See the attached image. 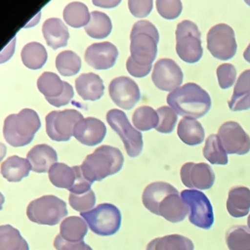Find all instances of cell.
Returning <instances> with one entry per match:
<instances>
[{"instance_id":"23","label":"cell","mask_w":250,"mask_h":250,"mask_svg":"<svg viewBox=\"0 0 250 250\" xmlns=\"http://www.w3.org/2000/svg\"><path fill=\"white\" fill-rule=\"evenodd\" d=\"M42 32L48 46L55 50L65 47L68 44L69 32L68 27L60 19L51 18L46 20L42 27Z\"/></svg>"},{"instance_id":"29","label":"cell","mask_w":250,"mask_h":250,"mask_svg":"<svg viewBox=\"0 0 250 250\" xmlns=\"http://www.w3.org/2000/svg\"><path fill=\"white\" fill-rule=\"evenodd\" d=\"M21 61L27 68L41 69L46 64L48 54L42 43L31 42L24 46L21 53Z\"/></svg>"},{"instance_id":"37","label":"cell","mask_w":250,"mask_h":250,"mask_svg":"<svg viewBox=\"0 0 250 250\" xmlns=\"http://www.w3.org/2000/svg\"><path fill=\"white\" fill-rule=\"evenodd\" d=\"M159 115V121L156 130L163 134H169L172 132L177 121L178 116L173 109L169 106H162L156 110Z\"/></svg>"},{"instance_id":"3","label":"cell","mask_w":250,"mask_h":250,"mask_svg":"<svg viewBox=\"0 0 250 250\" xmlns=\"http://www.w3.org/2000/svg\"><path fill=\"white\" fill-rule=\"evenodd\" d=\"M124 162V156L119 149L102 146L87 156L80 167L84 178L93 184L118 173L122 169Z\"/></svg>"},{"instance_id":"44","label":"cell","mask_w":250,"mask_h":250,"mask_svg":"<svg viewBox=\"0 0 250 250\" xmlns=\"http://www.w3.org/2000/svg\"><path fill=\"white\" fill-rule=\"evenodd\" d=\"M249 93H250V69L241 73L233 90V94H247Z\"/></svg>"},{"instance_id":"28","label":"cell","mask_w":250,"mask_h":250,"mask_svg":"<svg viewBox=\"0 0 250 250\" xmlns=\"http://www.w3.org/2000/svg\"><path fill=\"white\" fill-rule=\"evenodd\" d=\"M88 231L87 223L79 216H70L62 221L59 235L68 242L83 241Z\"/></svg>"},{"instance_id":"20","label":"cell","mask_w":250,"mask_h":250,"mask_svg":"<svg viewBox=\"0 0 250 250\" xmlns=\"http://www.w3.org/2000/svg\"><path fill=\"white\" fill-rule=\"evenodd\" d=\"M27 158L31 165L32 170L38 173L47 172L58 162L57 152L46 144L34 146L27 153Z\"/></svg>"},{"instance_id":"38","label":"cell","mask_w":250,"mask_h":250,"mask_svg":"<svg viewBox=\"0 0 250 250\" xmlns=\"http://www.w3.org/2000/svg\"><path fill=\"white\" fill-rule=\"evenodd\" d=\"M70 206L77 211L87 212L94 207L96 204V198L93 190H90L87 192L82 194H73L70 193Z\"/></svg>"},{"instance_id":"2","label":"cell","mask_w":250,"mask_h":250,"mask_svg":"<svg viewBox=\"0 0 250 250\" xmlns=\"http://www.w3.org/2000/svg\"><path fill=\"white\" fill-rule=\"evenodd\" d=\"M167 102L178 115L193 119L206 115L211 106L208 93L194 83H187L171 92Z\"/></svg>"},{"instance_id":"7","label":"cell","mask_w":250,"mask_h":250,"mask_svg":"<svg viewBox=\"0 0 250 250\" xmlns=\"http://www.w3.org/2000/svg\"><path fill=\"white\" fill-rule=\"evenodd\" d=\"M176 52L179 58L188 63H195L203 57L201 33L197 24L188 20L177 26Z\"/></svg>"},{"instance_id":"42","label":"cell","mask_w":250,"mask_h":250,"mask_svg":"<svg viewBox=\"0 0 250 250\" xmlns=\"http://www.w3.org/2000/svg\"><path fill=\"white\" fill-rule=\"evenodd\" d=\"M229 109L233 112L250 109V93L247 94H233L228 102Z\"/></svg>"},{"instance_id":"21","label":"cell","mask_w":250,"mask_h":250,"mask_svg":"<svg viewBox=\"0 0 250 250\" xmlns=\"http://www.w3.org/2000/svg\"><path fill=\"white\" fill-rule=\"evenodd\" d=\"M76 90L79 96L84 101L99 100L103 96L104 85L103 80L93 73L83 74L75 81Z\"/></svg>"},{"instance_id":"5","label":"cell","mask_w":250,"mask_h":250,"mask_svg":"<svg viewBox=\"0 0 250 250\" xmlns=\"http://www.w3.org/2000/svg\"><path fill=\"white\" fill-rule=\"evenodd\" d=\"M41 126L37 112L33 109H24L20 113L10 115L5 118L4 137L13 147H23L33 141Z\"/></svg>"},{"instance_id":"6","label":"cell","mask_w":250,"mask_h":250,"mask_svg":"<svg viewBox=\"0 0 250 250\" xmlns=\"http://www.w3.org/2000/svg\"><path fill=\"white\" fill-rule=\"evenodd\" d=\"M27 215L31 222L54 226L68 215L66 203L55 195H45L32 201Z\"/></svg>"},{"instance_id":"15","label":"cell","mask_w":250,"mask_h":250,"mask_svg":"<svg viewBox=\"0 0 250 250\" xmlns=\"http://www.w3.org/2000/svg\"><path fill=\"white\" fill-rule=\"evenodd\" d=\"M184 74L179 65L171 59H160L155 64L152 81L157 88L163 91H173L180 87Z\"/></svg>"},{"instance_id":"19","label":"cell","mask_w":250,"mask_h":250,"mask_svg":"<svg viewBox=\"0 0 250 250\" xmlns=\"http://www.w3.org/2000/svg\"><path fill=\"white\" fill-rule=\"evenodd\" d=\"M106 134L105 124L93 117L80 120L74 126V137L84 146H95L100 144Z\"/></svg>"},{"instance_id":"22","label":"cell","mask_w":250,"mask_h":250,"mask_svg":"<svg viewBox=\"0 0 250 250\" xmlns=\"http://www.w3.org/2000/svg\"><path fill=\"white\" fill-rule=\"evenodd\" d=\"M82 175L80 166L70 167L63 163H56L52 166L49 171V178L51 183L58 188L71 189Z\"/></svg>"},{"instance_id":"26","label":"cell","mask_w":250,"mask_h":250,"mask_svg":"<svg viewBox=\"0 0 250 250\" xmlns=\"http://www.w3.org/2000/svg\"><path fill=\"white\" fill-rule=\"evenodd\" d=\"M178 135L181 141L188 146L201 144L205 139V131L200 122L193 118H184L180 121Z\"/></svg>"},{"instance_id":"17","label":"cell","mask_w":250,"mask_h":250,"mask_svg":"<svg viewBox=\"0 0 250 250\" xmlns=\"http://www.w3.org/2000/svg\"><path fill=\"white\" fill-rule=\"evenodd\" d=\"M181 178L183 184L188 188L206 190L213 187L215 175L208 164L188 162L181 167Z\"/></svg>"},{"instance_id":"16","label":"cell","mask_w":250,"mask_h":250,"mask_svg":"<svg viewBox=\"0 0 250 250\" xmlns=\"http://www.w3.org/2000/svg\"><path fill=\"white\" fill-rule=\"evenodd\" d=\"M109 93L114 103L125 110L132 109L141 97L137 83L127 77L114 79L109 84Z\"/></svg>"},{"instance_id":"14","label":"cell","mask_w":250,"mask_h":250,"mask_svg":"<svg viewBox=\"0 0 250 250\" xmlns=\"http://www.w3.org/2000/svg\"><path fill=\"white\" fill-rule=\"evenodd\" d=\"M218 136L228 154L245 155L250 150V137L235 121H228L221 125Z\"/></svg>"},{"instance_id":"12","label":"cell","mask_w":250,"mask_h":250,"mask_svg":"<svg viewBox=\"0 0 250 250\" xmlns=\"http://www.w3.org/2000/svg\"><path fill=\"white\" fill-rule=\"evenodd\" d=\"M207 48L216 59H232L237 51L235 33L232 27L226 24H216L211 27L207 34Z\"/></svg>"},{"instance_id":"4","label":"cell","mask_w":250,"mask_h":250,"mask_svg":"<svg viewBox=\"0 0 250 250\" xmlns=\"http://www.w3.org/2000/svg\"><path fill=\"white\" fill-rule=\"evenodd\" d=\"M131 58L135 63L152 68L157 55L159 34L156 27L146 20L137 21L130 35Z\"/></svg>"},{"instance_id":"35","label":"cell","mask_w":250,"mask_h":250,"mask_svg":"<svg viewBox=\"0 0 250 250\" xmlns=\"http://www.w3.org/2000/svg\"><path fill=\"white\" fill-rule=\"evenodd\" d=\"M55 64L61 75L72 77L78 74L81 69V58L72 51H63L57 57Z\"/></svg>"},{"instance_id":"45","label":"cell","mask_w":250,"mask_h":250,"mask_svg":"<svg viewBox=\"0 0 250 250\" xmlns=\"http://www.w3.org/2000/svg\"><path fill=\"white\" fill-rule=\"evenodd\" d=\"M126 68L128 72L136 78H142L146 77L150 74L152 68L150 67H143L138 64L135 63L131 59V57L128 58L126 62Z\"/></svg>"},{"instance_id":"48","label":"cell","mask_w":250,"mask_h":250,"mask_svg":"<svg viewBox=\"0 0 250 250\" xmlns=\"http://www.w3.org/2000/svg\"><path fill=\"white\" fill-rule=\"evenodd\" d=\"M247 225H248V228L250 229V214L248 216V219H247Z\"/></svg>"},{"instance_id":"47","label":"cell","mask_w":250,"mask_h":250,"mask_svg":"<svg viewBox=\"0 0 250 250\" xmlns=\"http://www.w3.org/2000/svg\"><path fill=\"white\" fill-rule=\"evenodd\" d=\"M244 58L247 62H250V43L249 46H247L246 50L244 52Z\"/></svg>"},{"instance_id":"41","label":"cell","mask_w":250,"mask_h":250,"mask_svg":"<svg viewBox=\"0 0 250 250\" xmlns=\"http://www.w3.org/2000/svg\"><path fill=\"white\" fill-rule=\"evenodd\" d=\"M152 0H129L128 8L131 14L137 18L147 17L153 9Z\"/></svg>"},{"instance_id":"1","label":"cell","mask_w":250,"mask_h":250,"mask_svg":"<svg viewBox=\"0 0 250 250\" xmlns=\"http://www.w3.org/2000/svg\"><path fill=\"white\" fill-rule=\"evenodd\" d=\"M143 203L151 213L172 223L182 222L189 213L188 206L178 190L171 184L162 181L151 183L146 187Z\"/></svg>"},{"instance_id":"24","label":"cell","mask_w":250,"mask_h":250,"mask_svg":"<svg viewBox=\"0 0 250 250\" xmlns=\"http://www.w3.org/2000/svg\"><path fill=\"white\" fill-rule=\"evenodd\" d=\"M227 209L235 218L247 216L250 210V189L236 186L229 189L227 200Z\"/></svg>"},{"instance_id":"25","label":"cell","mask_w":250,"mask_h":250,"mask_svg":"<svg viewBox=\"0 0 250 250\" xmlns=\"http://www.w3.org/2000/svg\"><path fill=\"white\" fill-rule=\"evenodd\" d=\"M32 166L30 162L18 156L8 157L1 165V173L9 182H20L28 176Z\"/></svg>"},{"instance_id":"33","label":"cell","mask_w":250,"mask_h":250,"mask_svg":"<svg viewBox=\"0 0 250 250\" xmlns=\"http://www.w3.org/2000/svg\"><path fill=\"white\" fill-rule=\"evenodd\" d=\"M203 156L212 165H226L228 163V155L216 134H210L208 137L203 148Z\"/></svg>"},{"instance_id":"13","label":"cell","mask_w":250,"mask_h":250,"mask_svg":"<svg viewBox=\"0 0 250 250\" xmlns=\"http://www.w3.org/2000/svg\"><path fill=\"white\" fill-rule=\"evenodd\" d=\"M37 86L46 101L55 107L68 104L74 96L72 86L66 82L62 81L55 73L42 74L38 80Z\"/></svg>"},{"instance_id":"39","label":"cell","mask_w":250,"mask_h":250,"mask_svg":"<svg viewBox=\"0 0 250 250\" xmlns=\"http://www.w3.org/2000/svg\"><path fill=\"white\" fill-rule=\"evenodd\" d=\"M156 3L158 12L165 20H175L182 12V2L180 0H157Z\"/></svg>"},{"instance_id":"46","label":"cell","mask_w":250,"mask_h":250,"mask_svg":"<svg viewBox=\"0 0 250 250\" xmlns=\"http://www.w3.org/2000/svg\"><path fill=\"white\" fill-rule=\"evenodd\" d=\"M93 3L96 6L103 8H112L118 6L121 1L120 0H93Z\"/></svg>"},{"instance_id":"36","label":"cell","mask_w":250,"mask_h":250,"mask_svg":"<svg viewBox=\"0 0 250 250\" xmlns=\"http://www.w3.org/2000/svg\"><path fill=\"white\" fill-rule=\"evenodd\" d=\"M159 121L157 112L149 106H142L137 108L132 117L134 126L140 131H149L152 128H156Z\"/></svg>"},{"instance_id":"30","label":"cell","mask_w":250,"mask_h":250,"mask_svg":"<svg viewBox=\"0 0 250 250\" xmlns=\"http://www.w3.org/2000/svg\"><path fill=\"white\" fill-rule=\"evenodd\" d=\"M88 8L83 2H73L68 4L63 11V19L66 24L74 28L87 26L90 21Z\"/></svg>"},{"instance_id":"10","label":"cell","mask_w":250,"mask_h":250,"mask_svg":"<svg viewBox=\"0 0 250 250\" xmlns=\"http://www.w3.org/2000/svg\"><path fill=\"white\" fill-rule=\"evenodd\" d=\"M186 204L188 206V220L192 225L208 229L214 222L213 208L206 194L195 189L183 190L181 193Z\"/></svg>"},{"instance_id":"49","label":"cell","mask_w":250,"mask_h":250,"mask_svg":"<svg viewBox=\"0 0 250 250\" xmlns=\"http://www.w3.org/2000/svg\"><path fill=\"white\" fill-rule=\"evenodd\" d=\"M92 250L91 247H89L88 245H87V247H86L85 250Z\"/></svg>"},{"instance_id":"31","label":"cell","mask_w":250,"mask_h":250,"mask_svg":"<svg viewBox=\"0 0 250 250\" xmlns=\"http://www.w3.org/2000/svg\"><path fill=\"white\" fill-rule=\"evenodd\" d=\"M90 16V22L84 27L87 34L95 39H104L109 36L112 30L110 18L99 11H93Z\"/></svg>"},{"instance_id":"43","label":"cell","mask_w":250,"mask_h":250,"mask_svg":"<svg viewBox=\"0 0 250 250\" xmlns=\"http://www.w3.org/2000/svg\"><path fill=\"white\" fill-rule=\"evenodd\" d=\"M54 247L57 250H84L87 244L84 241L80 242H68L58 235L54 241Z\"/></svg>"},{"instance_id":"9","label":"cell","mask_w":250,"mask_h":250,"mask_svg":"<svg viewBox=\"0 0 250 250\" xmlns=\"http://www.w3.org/2000/svg\"><path fill=\"white\" fill-rule=\"evenodd\" d=\"M106 121L121 137L127 154L130 157L138 156L143 150V135L131 125L125 112L118 109H111L106 114Z\"/></svg>"},{"instance_id":"40","label":"cell","mask_w":250,"mask_h":250,"mask_svg":"<svg viewBox=\"0 0 250 250\" xmlns=\"http://www.w3.org/2000/svg\"><path fill=\"white\" fill-rule=\"evenodd\" d=\"M218 81L221 88L228 89L232 87L236 79L237 71L232 64L224 63L216 69Z\"/></svg>"},{"instance_id":"18","label":"cell","mask_w":250,"mask_h":250,"mask_svg":"<svg viewBox=\"0 0 250 250\" xmlns=\"http://www.w3.org/2000/svg\"><path fill=\"white\" fill-rule=\"evenodd\" d=\"M118 57L116 46L109 42L93 43L86 49L84 59L96 70H107L115 65Z\"/></svg>"},{"instance_id":"32","label":"cell","mask_w":250,"mask_h":250,"mask_svg":"<svg viewBox=\"0 0 250 250\" xmlns=\"http://www.w3.org/2000/svg\"><path fill=\"white\" fill-rule=\"evenodd\" d=\"M0 250H29L19 229L10 225L0 227Z\"/></svg>"},{"instance_id":"8","label":"cell","mask_w":250,"mask_h":250,"mask_svg":"<svg viewBox=\"0 0 250 250\" xmlns=\"http://www.w3.org/2000/svg\"><path fill=\"white\" fill-rule=\"evenodd\" d=\"M94 233L109 236L116 233L121 225V211L110 203H102L93 210L80 213Z\"/></svg>"},{"instance_id":"34","label":"cell","mask_w":250,"mask_h":250,"mask_svg":"<svg viewBox=\"0 0 250 250\" xmlns=\"http://www.w3.org/2000/svg\"><path fill=\"white\" fill-rule=\"evenodd\" d=\"M225 239L229 250H250V229L247 227H231Z\"/></svg>"},{"instance_id":"27","label":"cell","mask_w":250,"mask_h":250,"mask_svg":"<svg viewBox=\"0 0 250 250\" xmlns=\"http://www.w3.org/2000/svg\"><path fill=\"white\" fill-rule=\"evenodd\" d=\"M192 241L184 235L173 234L152 240L146 250H194Z\"/></svg>"},{"instance_id":"11","label":"cell","mask_w":250,"mask_h":250,"mask_svg":"<svg viewBox=\"0 0 250 250\" xmlns=\"http://www.w3.org/2000/svg\"><path fill=\"white\" fill-rule=\"evenodd\" d=\"M84 117L76 109L53 111L46 117V131L51 140L66 142L74 136V126Z\"/></svg>"}]
</instances>
